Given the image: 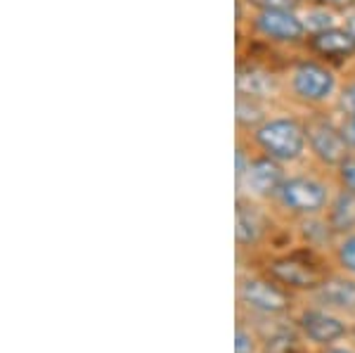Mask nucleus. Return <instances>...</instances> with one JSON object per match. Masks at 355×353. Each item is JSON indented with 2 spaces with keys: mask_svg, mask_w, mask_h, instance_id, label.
Instances as JSON below:
<instances>
[{
  "mask_svg": "<svg viewBox=\"0 0 355 353\" xmlns=\"http://www.w3.org/2000/svg\"><path fill=\"white\" fill-rule=\"evenodd\" d=\"M348 28H351V33L355 36V12H351V15H346V21H343Z\"/></svg>",
  "mask_w": 355,
  "mask_h": 353,
  "instance_id": "nucleus-24",
  "label": "nucleus"
},
{
  "mask_svg": "<svg viewBox=\"0 0 355 353\" xmlns=\"http://www.w3.org/2000/svg\"><path fill=\"white\" fill-rule=\"evenodd\" d=\"M303 50L311 57H318V60L327 62V64L336 69L339 64L355 60V36L346 24H339L327 28V31L311 33L306 38Z\"/></svg>",
  "mask_w": 355,
  "mask_h": 353,
  "instance_id": "nucleus-8",
  "label": "nucleus"
},
{
  "mask_svg": "<svg viewBox=\"0 0 355 353\" xmlns=\"http://www.w3.org/2000/svg\"><path fill=\"white\" fill-rule=\"evenodd\" d=\"M315 297L329 309L355 311V280L348 277H324V282L315 289Z\"/></svg>",
  "mask_w": 355,
  "mask_h": 353,
  "instance_id": "nucleus-13",
  "label": "nucleus"
},
{
  "mask_svg": "<svg viewBox=\"0 0 355 353\" xmlns=\"http://www.w3.org/2000/svg\"><path fill=\"white\" fill-rule=\"evenodd\" d=\"M324 353H353V351H348V349H339V346H327V349H324Z\"/></svg>",
  "mask_w": 355,
  "mask_h": 353,
  "instance_id": "nucleus-25",
  "label": "nucleus"
},
{
  "mask_svg": "<svg viewBox=\"0 0 355 353\" xmlns=\"http://www.w3.org/2000/svg\"><path fill=\"white\" fill-rule=\"evenodd\" d=\"M336 261L346 273L355 275V230L341 237V242L336 244Z\"/></svg>",
  "mask_w": 355,
  "mask_h": 353,
  "instance_id": "nucleus-18",
  "label": "nucleus"
},
{
  "mask_svg": "<svg viewBox=\"0 0 355 353\" xmlns=\"http://www.w3.org/2000/svg\"><path fill=\"white\" fill-rule=\"evenodd\" d=\"M239 299L249 309L261 313H284L289 309V294L279 284L263 277H244L239 284Z\"/></svg>",
  "mask_w": 355,
  "mask_h": 353,
  "instance_id": "nucleus-11",
  "label": "nucleus"
},
{
  "mask_svg": "<svg viewBox=\"0 0 355 353\" xmlns=\"http://www.w3.org/2000/svg\"><path fill=\"white\" fill-rule=\"evenodd\" d=\"M284 180H287V173H284L282 164L263 152H254L246 173L242 175V180H237V187L239 195L254 199H275Z\"/></svg>",
  "mask_w": 355,
  "mask_h": 353,
  "instance_id": "nucleus-6",
  "label": "nucleus"
},
{
  "mask_svg": "<svg viewBox=\"0 0 355 353\" xmlns=\"http://www.w3.org/2000/svg\"><path fill=\"white\" fill-rule=\"evenodd\" d=\"M315 3L327 5V8L336 10V12H346V15L355 12V0H315Z\"/></svg>",
  "mask_w": 355,
  "mask_h": 353,
  "instance_id": "nucleus-23",
  "label": "nucleus"
},
{
  "mask_svg": "<svg viewBox=\"0 0 355 353\" xmlns=\"http://www.w3.org/2000/svg\"><path fill=\"white\" fill-rule=\"evenodd\" d=\"M268 273L275 282L284 284L289 289H318L324 282L322 270L315 266L311 256L287 254L268 264Z\"/></svg>",
  "mask_w": 355,
  "mask_h": 353,
  "instance_id": "nucleus-9",
  "label": "nucleus"
},
{
  "mask_svg": "<svg viewBox=\"0 0 355 353\" xmlns=\"http://www.w3.org/2000/svg\"><path fill=\"white\" fill-rule=\"evenodd\" d=\"M249 12H261V10H291L299 12L306 0H239Z\"/></svg>",
  "mask_w": 355,
  "mask_h": 353,
  "instance_id": "nucleus-17",
  "label": "nucleus"
},
{
  "mask_svg": "<svg viewBox=\"0 0 355 353\" xmlns=\"http://www.w3.org/2000/svg\"><path fill=\"white\" fill-rule=\"evenodd\" d=\"M234 353H254V337L244 327H237L234 334Z\"/></svg>",
  "mask_w": 355,
  "mask_h": 353,
  "instance_id": "nucleus-22",
  "label": "nucleus"
},
{
  "mask_svg": "<svg viewBox=\"0 0 355 353\" xmlns=\"http://www.w3.org/2000/svg\"><path fill=\"white\" fill-rule=\"evenodd\" d=\"M268 232V214L263 212L259 199L239 195L234 209V237L239 247H254Z\"/></svg>",
  "mask_w": 355,
  "mask_h": 353,
  "instance_id": "nucleus-10",
  "label": "nucleus"
},
{
  "mask_svg": "<svg viewBox=\"0 0 355 353\" xmlns=\"http://www.w3.org/2000/svg\"><path fill=\"white\" fill-rule=\"evenodd\" d=\"M299 325L303 329V334L320 346H331L334 341H339L348 334L346 322L339 320V318L331 316L327 311H320V309L303 311L299 318Z\"/></svg>",
  "mask_w": 355,
  "mask_h": 353,
  "instance_id": "nucleus-12",
  "label": "nucleus"
},
{
  "mask_svg": "<svg viewBox=\"0 0 355 353\" xmlns=\"http://www.w3.org/2000/svg\"><path fill=\"white\" fill-rule=\"evenodd\" d=\"M272 114L270 102L249 98V95H237L234 98V121H237L239 133H251Z\"/></svg>",
  "mask_w": 355,
  "mask_h": 353,
  "instance_id": "nucleus-14",
  "label": "nucleus"
},
{
  "mask_svg": "<svg viewBox=\"0 0 355 353\" xmlns=\"http://www.w3.org/2000/svg\"><path fill=\"white\" fill-rule=\"evenodd\" d=\"M306 119L308 152L322 169H336L351 155L346 138L339 126V114H329L324 110H313Z\"/></svg>",
  "mask_w": 355,
  "mask_h": 353,
  "instance_id": "nucleus-3",
  "label": "nucleus"
},
{
  "mask_svg": "<svg viewBox=\"0 0 355 353\" xmlns=\"http://www.w3.org/2000/svg\"><path fill=\"white\" fill-rule=\"evenodd\" d=\"M234 90H237V95H249V98L270 102L284 93V78L275 69H270V64L249 57V60L237 62Z\"/></svg>",
  "mask_w": 355,
  "mask_h": 353,
  "instance_id": "nucleus-7",
  "label": "nucleus"
},
{
  "mask_svg": "<svg viewBox=\"0 0 355 353\" xmlns=\"http://www.w3.org/2000/svg\"><path fill=\"white\" fill-rule=\"evenodd\" d=\"M279 207L284 212L308 218V216H320L322 212H327L331 195H329V185L324 180L315 178V175H287L284 185L279 187L277 197Z\"/></svg>",
  "mask_w": 355,
  "mask_h": 353,
  "instance_id": "nucleus-5",
  "label": "nucleus"
},
{
  "mask_svg": "<svg viewBox=\"0 0 355 353\" xmlns=\"http://www.w3.org/2000/svg\"><path fill=\"white\" fill-rule=\"evenodd\" d=\"M334 171H336V183H339L341 190L355 192V152H351Z\"/></svg>",
  "mask_w": 355,
  "mask_h": 353,
  "instance_id": "nucleus-20",
  "label": "nucleus"
},
{
  "mask_svg": "<svg viewBox=\"0 0 355 353\" xmlns=\"http://www.w3.org/2000/svg\"><path fill=\"white\" fill-rule=\"evenodd\" d=\"M254 150L272 157L279 164L301 162L308 155L306 119L296 114H270L256 130L249 133Z\"/></svg>",
  "mask_w": 355,
  "mask_h": 353,
  "instance_id": "nucleus-2",
  "label": "nucleus"
},
{
  "mask_svg": "<svg viewBox=\"0 0 355 353\" xmlns=\"http://www.w3.org/2000/svg\"><path fill=\"white\" fill-rule=\"evenodd\" d=\"M339 126L351 152H355V114H339Z\"/></svg>",
  "mask_w": 355,
  "mask_h": 353,
  "instance_id": "nucleus-21",
  "label": "nucleus"
},
{
  "mask_svg": "<svg viewBox=\"0 0 355 353\" xmlns=\"http://www.w3.org/2000/svg\"><path fill=\"white\" fill-rule=\"evenodd\" d=\"M249 33L268 45L303 48L308 31L299 12L291 10H261L249 12Z\"/></svg>",
  "mask_w": 355,
  "mask_h": 353,
  "instance_id": "nucleus-4",
  "label": "nucleus"
},
{
  "mask_svg": "<svg viewBox=\"0 0 355 353\" xmlns=\"http://www.w3.org/2000/svg\"><path fill=\"white\" fill-rule=\"evenodd\" d=\"M339 88V74H336L334 67L311 55L291 62L287 78H284V93L296 105L306 107L311 112L334 105Z\"/></svg>",
  "mask_w": 355,
  "mask_h": 353,
  "instance_id": "nucleus-1",
  "label": "nucleus"
},
{
  "mask_svg": "<svg viewBox=\"0 0 355 353\" xmlns=\"http://www.w3.org/2000/svg\"><path fill=\"white\" fill-rule=\"evenodd\" d=\"M299 15L303 19V26H306L308 36H311V33L327 31V28L341 24V19H339L341 12H336V10H331L322 3H315V0H306L303 8L299 10Z\"/></svg>",
  "mask_w": 355,
  "mask_h": 353,
  "instance_id": "nucleus-16",
  "label": "nucleus"
},
{
  "mask_svg": "<svg viewBox=\"0 0 355 353\" xmlns=\"http://www.w3.org/2000/svg\"><path fill=\"white\" fill-rule=\"evenodd\" d=\"M327 223L339 235H348L355 230V192L339 190L331 197L327 207Z\"/></svg>",
  "mask_w": 355,
  "mask_h": 353,
  "instance_id": "nucleus-15",
  "label": "nucleus"
},
{
  "mask_svg": "<svg viewBox=\"0 0 355 353\" xmlns=\"http://www.w3.org/2000/svg\"><path fill=\"white\" fill-rule=\"evenodd\" d=\"M334 112L355 114V76L348 78L346 83H341L339 95H336V100H334Z\"/></svg>",
  "mask_w": 355,
  "mask_h": 353,
  "instance_id": "nucleus-19",
  "label": "nucleus"
}]
</instances>
